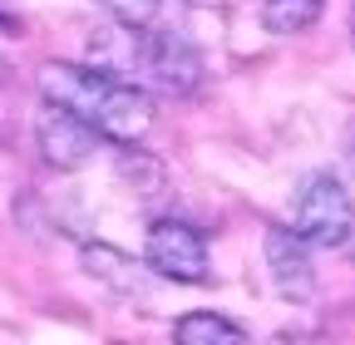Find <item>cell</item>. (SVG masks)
I'll use <instances>...</instances> for the list:
<instances>
[{
	"label": "cell",
	"instance_id": "6da1fadb",
	"mask_svg": "<svg viewBox=\"0 0 355 345\" xmlns=\"http://www.w3.org/2000/svg\"><path fill=\"white\" fill-rule=\"evenodd\" d=\"M306 247H321V251H336L350 242L355 232V202L345 193L340 178L331 172H316L306 188H301V207H296V227H291Z\"/></svg>",
	"mask_w": 355,
	"mask_h": 345
},
{
	"label": "cell",
	"instance_id": "7a4b0ae2",
	"mask_svg": "<svg viewBox=\"0 0 355 345\" xmlns=\"http://www.w3.org/2000/svg\"><path fill=\"white\" fill-rule=\"evenodd\" d=\"M79 118L94 128L99 139H114V143H139L148 128H153V99H148V89H139V84L104 74V79H99V89H94V99L84 104V114H79Z\"/></svg>",
	"mask_w": 355,
	"mask_h": 345
},
{
	"label": "cell",
	"instance_id": "9c48e42d",
	"mask_svg": "<svg viewBox=\"0 0 355 345\" xmlns=\"http://www.w3.org/2000/svg\"><path fill=\"white\" fill-rule=\"evenodd\" d=\"M326 0H261V25L272 35H301L321 20Z\"/></svg>",
	"mask_w": 355,
	"mask_h": 345
},
{
	"label": "cell",
	"instance_id": "8fae6325",
	"mask_svg": "<svg viewBox=\"0 0 355 345\" xmlns=\"http://www.w3.org/2000/svg\"><path fill=\"white\" fill-rule=\"evenodd\" d=\"M272 345H331L321 330H282V335H272Z\"/></svg>",
	"mask_w": 355,
	"mask_h": 345
},
{
	"label": "cell",
	"instance_id": "3957f363",
	"mask_svg": "<svg viewBox=\"0 0 355 345\" xmlns=\"http://www.w3.org/2000/svg\"><path fill=\"white\" fill-rule=\"evenodd\" d=\"M144 256H148V267H153L158 276H168V281H188V286H202V281H212L207 237H202L193 222L158 218V222L148 227Z\"/></svg>",
	"mask_w": 355,
	"mask_h": 345
},
{
	"label": "cell",
	"instance_id": "52a82bcc",
	"mask_svg": "<svg viewBox=\"0 0 355 345\" xmlns=\"http://www.w3.org/2000/svg\"><path fill=\"white\" fill-rule=\"evenodd\" d=\"M79 267L94 276L99 286H109V291H139L144 286L139 262H133L128 251H119L114 242H84L79 247Z\"/></svg>",
	"mask_w": 355,
	"mask_h": 345
},
{
	"label": "cell",
	"instance_id": "8992f818",
	"mask_svg": "<svg viewBox=\"0 0 355 345\" xmlns=\"http://www.w3.org/2000/svg\"><path fill=\"white\" fill-rule=\"evenodd\" d=\"M148 69L163 79L168 94H193L202 84V60L183 35H153L148 39Z\"/></svg>",
	"mask_w": 355,
	"mask_h": 345
},
{
	"label": "cell",
	"instance_id": "7c38bea8",
	"mask_svg": "<svg viewBox=\"0 0 355 345\" xmlns=\"http://www.w3.org/2000/svg\"><path fill=\"white\" fill-rule=\"evenodd\" d=\"M350 242H355V232H350Z\"/></svg>",
	"mask_w": 355,
	"mask_h": 345
},
{
	"label": "cell",
	"instance_id": "277c9868",
	"mask_svg": "<svg viewBox=\"0 0 355 345\" xmlns=\"http://www.w3.org/2000/svg\"><path fill=\"white\" fill-rule=\"evenodd\" d=\"M35 143H40V158L50 163L55 172H74V168H84L89 158H94L99 134H94V128H89L74 109L44 99V109H40V118H35Z\"/></svg>",
	"mask_w": 355,
	"mask_h": 345
},
{
	"label": "cell",
	"instance_id": "ba28073f",
	"mask_svg": "<svg viewBox=\"0 0 355 345\" xmlns=\"http://www.w3.org/2000/svg\"><path fill=\"white\" fill-rule=\"evenodd\" d=\"M173 345H247V330L222 311H188L173 326Z\"/></svg>",
	"mask_w": 355,
	"mask_h": 345
},
{
	"label": "cell",
	"instance_id": "5b68a950",
	"mask_svg": "<svg viewBox=\"0 0 355 345\" xmlns=\"http://www.w3.org/2000/svg\"><path fill=\"white\" fill-rule=\"evenodd\" d=\"M266 267L272 281L286 301H311L316 296V267H311V251L296 232L286 227H266Z\"/></svg>",
	"mask_w": 355,
	"mask_h": 345
},
{
	"label": "cell",
	"instance_id": "30bf717a",
	"mask_svg": "<svg viewBox=\"0 0 355 345\" xmlns=\"http://www.w3.org/2000/svg\"><path fill=\"white\" fill-rule=\"evenodd\" d=\"M109 15H114L128 35H139V30H148V25L163 15V0H109Z\"/></svg>",
	"mask_w": 355,
	"mask_h": 345
}]
</instances>
